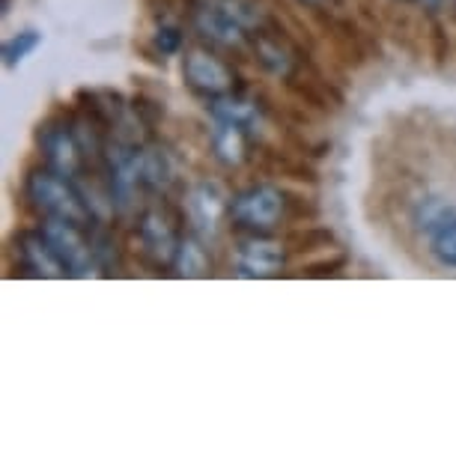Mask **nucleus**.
Masks as SVG:
<instances>
[{
  "label": "nucleus",
  "mask_w": 456,
  "mask_h": 456,
  "mask_svg": "<svg viewBox=\"0 0 456 456\" xmlns=\"http://www.w3.org/2000/svg\"><path fill=\"white\" fill-rule=\"evenodd\" d=\"M24 194H28L33 209L45 215V218L72 221L84 230H90L93 221H96V206L90 203L78 179L60 174L48 165L30 170L28 183H24Z\"/></svg>",
  "instance_id": "obj_1"
},
{
  "label": "nucleus",
  "mask_w": 456,
  "mask_h": 456,
  "mask_svg": "<svg viewBox=\"0 0 456 456\" xmlns=\"http://www.w3.org/2000/svg\"><path fill=\"white\" fill-rule=\"evenodd\" d=\"M191 21L194 30L218 48H242L263 30L260 6L251 0H200Z\"/></svg>",
  "instance_id": "obj_2"
},
{
  "label": "nucleus",
  "mask_w": 456,
  "mask_h": 456,
  "mask_svg": "<svg viewBox=\"0 0 456 456\" xmlns=\"http://www.w3.org/2000/svg\"><path fill=\"white\" fill-rule=\"evenodd\" d=\"M287 212V194L278 185L260 183L230 200V221L245 233H272Z\"/></svg>",
  "instance_id": "obj_3"
},
{
  "label": "nucleus",
  "mask_w": 456,
  "mask_h": 456,
  "mask_svg": "<svg viewBox=\"0 0 456 456\" xmlns=\"http://www.w3.org/2000/svg\"><path fill=\"white\" fill-rule=\"evenodd\" d=\"M415 224L427 242L429 256L442 269H456V203L427 197L418 203Z\"/></svg>",
  "instance_id": "obj_4"
},
{
  "label": "nucleus",
  "mask_w": 456,
  "mask_h": 456,
  "mask_svg": "<svg viewBox=\"0 0 456 456\" xmlns=\"http://www.w3.org/2000/svg\"><path fill=\"white\" fill-rule=\"evenodd\" d=\"M37 146L45 159L48 167L60 170V174L72 176L81 183V174L87 170V150L81 143L78 126L66 123V119H51V123L39 126L37 132Z\"/></svg>",
  "instance_id": "obj_5"
},
{
  "label": "nucleus",
  "mask_w": 456,
  "mask_h": 456,
  "mask_svg": "<svg viewBox=\"0 0 456 456\" xmlns=\"http://www.w3.org/2000/svg\"><path fill=\"white\" fill-rule=\"evenodd\" d=\"M39 230H42V236L48 239V245L54 248L57 260L63 263L66 274H72V278L90 274V269L96 265V245L84 236L87 230L72 221H60V218H45Z\"/></svg>",
  "instance_id": "obj_6"
},
{
  "label": "nucleus",
  "mask_w": 456,
  "mask_h": 456,
  "mask_svg": "<svg viewBox=\"0 0 456 456\" xmlns=\"http://www.w3.org/2000/svg\"><path fill=\"white\" fill-rule=\"evenodd\" d=\"M185 218L191 224V233L200 236L206 245L215 242L221 233L224 218H230V197L218 183H197L185 194Z\"/></svg>",
  "instance_id": "obj_7"
},
{
  "label": "nucleus",
  "mask_w": 456,
  "mask_h": 456,
  "mask_svg": "<svg viewBox=\"0 0 456 456\" xmlns=\"http://www.w3.org/2000/svg\"><path fill=\"white\" fill-rule=\"evenodd\" d=\"M183 78L194 93L206 99H218L227 93H236V72L218 54L206 48L188 51L183 60Z\"/></svg>",
  "instance_id": "obj_8"
},
{
  "label": "nucleus",
  "mask_w": 456,
  "mask_h": 456,
  "mask_svg": "<svg viewBox=\"0 0 456 456\" xmlns=\"http://www.w3.org/2000/svg\"><path fill=\"white\" fill-rule=\"evenodd\" d=\"M233 263L242 278H274L287 265V248L265 233H251L236 245Z\"/></svg>",
  "instance_id": "obj_9"
},
{
  "label": "nucleus",
  "mask_w": 456,
  "mask_h": 456,
  "mask_svg": "<svg viewBox=\"0 0 456 456\" xmlns=\"http://www.w3.org/2000/svg\"><path fill=\"white\" fill-rule=\"evenodd\" d=\"M137 239H141V251L146 254V260H152L156 265H174L176 251H179V230L174 227L170 215L161 209H146L137 221Z\"/></svg>",
  "instance_id": "obj_10"
},
{
  "label": "nucleus",
  "mask_w": 456,
  "mask_h": 456,
  "mask_svg": "<svg viewBox=\"0 0 456 456\" xmlns=\"http://www.w3.org/2000/svg\"><path fill=\"white\" fill-rule=\"evenodd\" d=\"M19 260L37 278H63L66 274L63 263L57 260L54 248L48 245L42 230H28V233L19 236Z\"/></svg>",
  "instance_id": "obj_11"
},
{
  "label": "nucleus",
  "mask_w": 456,
  "mask_h": 456,
  "mask_svg": "<svg viewBox=\"0 0 456 456\" xmlns=\"http://www.w3.org/2000/svg\"><path fill=\"white\" fill-rule=\"evenodd\" d=\"M209 114L212 119H227V123L242 126L251 137H256V132L263 128V114H260V108H256V102L239 96V93L209 99Z\"/></svg>",
  "instance_id": "obj_12"
},
{
  "label": "nucleus",
  "mask_w": 456,
  "mask_h": 456,
  "mask_svg": "<svg viewBox=\"0 0 456 456\" xmlns=\"http://www.w3.org/2000/svg\"><path fill=\"white\" fill-rule=\"evenodd\" d=\"M248 141L251 134L245 132L242 126L227 123V119H215L212 126V150L215 159L227 167H239L248 159Z\"/></svg>",
  "instance_id": "obj_13"
},
{
  "label": "nucleus",
  "mask_w": 456,
  "mask_h": 456,
  "mask_svg": "<svg viewBox=\"0 0 456 456\" xmlns=\"http://www.w3.org/2000/svg\"><path fill=\"white\" fill-rule=\"evenodd\" d=\"M174 183V161L161 146H141V185L146 191H165Z\"/></svg>",
  "instance_id": "obj_14"
},
{
  "label": "nucleus",
  "mask_w": 456,
  "mask_h": 456,
  "mask_svg": "<svg viewBox=\"0 0 456 456\" xmlns=\"http://www.w3.org/2000/svg\"><path fill=\"white\" fill-rule=\"evenodd\" d=\"M176 272L183 274V278H200L209 269V251H206V242L200 236H183V242H179V251H176Z\"/></svg>",
  "instance_id": "obj_15"
},
{
  "label": "nucleus",
  "mask_w": 456,
  "mask_h": 456,
  "mask_svg": "<svg viewBox=\"0 0 456 456\" xmlns=\"http://www.w3.org/2000/svg\"><path fill=\"white\" fill-rule=\"evenodd\" d=\"M42 45V33L39 30H21L12 39L4 42V66L15 69L24 57H30L33 51Z\"/></svg>",
  "instance_id": "obj_16"
},
{
  "label": "nucleus",
  "mask_w": 456,
  "mask_h": 456,
  "mask_svg": "<svg viewBox=\"0 0 456 456\" xmlns=\"http://www.w3.org/2000/svg\"><path fill=\"white\" fill-rule=\"evenodd\" d=\"M179 45H183V30L170 28V24L159 28V33H156V48L161 51V54H176Z\"/></svg>",
  "instance_id": "obj_17"
},
{
  "label": "nucleus",
  "mask_w": 456,
  "mask_h": 456,
  "mask_svg": "<svg viewBox=\"0 0 456 456\" xmlns=\"http://www.w3.org/2000/svg\"><path fill=\"white\" fill-rule=\"evenodd\" d=\"M305 4H325V0H305Z\"/></svg>",
  "instance_id": "obj_18"
}]
</instances>
